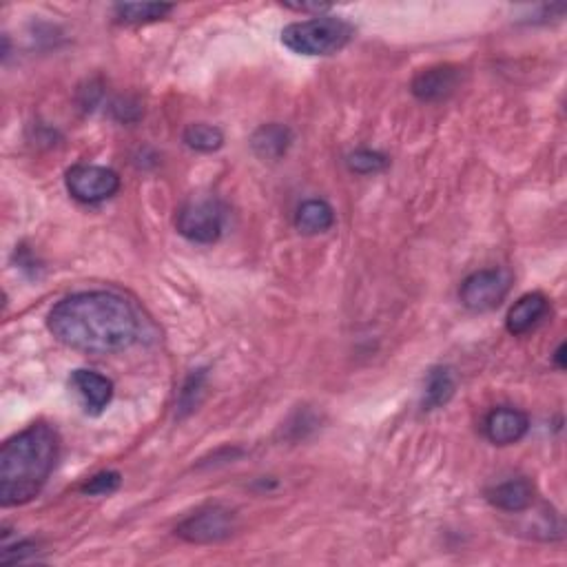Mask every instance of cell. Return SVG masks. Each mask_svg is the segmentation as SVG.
<instances>
[{"label":"cell","mask_w":567,"mask_h":567,"mask_svg":"<svg viewBox=\"0 0 567 567\" xmlns=\"http://www.w3.org/2000/svg\"><path fill=\"white\" fill-rule=\"evenodd\" d=\"M171 5L167 3H120L113 7L118 20L129 25H144V23H156L171 12Z\"/></svg>","instance_id":"obj_16"},{"label":"cell","mask_w":567,"mask_h":567,"mask_svg":"<svg viewBox=\"0 0 567 567\" xmlns=\"http://www.w3.org/2000/svg\"><path fill=\"white\" fill-rule=\"evenodd\" d=\"M563 353H565V346L561 344V346H559V350H556V355H554V359H556V364H559V368H565V362H563Z\"/></svg>","instance_id":"obj_23"},{"label":"cell","mask_w":567,"mask_h":567,"mask_svg":"<svg viewBox=\"0 0 567 567\" xmlns=\"http://www.w3.org/2000/svg\"><path fill=\"white\" fill-rule=\"evenodd\" d=\"M202 381H204V370H198V373H193L187 379V384H184L182 393H180V408H182V412H191L195 408V404H198V399H195V395H198L200 390H202Z\"/></svg>","instance_id":"obj_20"},{"label":"cell","mask_w":567,"mask_h":567,"mask_svg":"<svg viewBox=\"0 0 567 567\" xmlns=\"http://www.w3.org/2000/svg\"><path fill=\"white\" fill-rule=\"evenodd\" d=\"M253 151L257 156L264 158V160H277L282 158L288 144H291V131H288L284 125H266L253 136Z\"/></svg>","instance_id":"obj_15"},{"label":"cell","mask_w":567,"mask_h":567,"mask_svg":"<svg viewBox=\"0 0 567 567\" xmlns=\"http://www.w3.org/2000/svg\"><path fill=\"white\" fill-rule=\"evenodd\" d=\"M122 477L118 472H100L96 477H91L85 486H82V492L89 494V497H107V494L116 492L120 488Z\"/></svg>","instance_id":"obj_19"},{"label":"cell","mask_w":567,"mask_h":567,"mask_svg":"<svg viewBox=\"0 0 567 567\" xmlns=\"http://www.w3.org/2000/svg\"><path fill=\"white\" fill-rule=\"evenodd\" d=\"M51 335L82 353L109 355L138 342L136 311L120 295L107 291L76 293L58 302L47 317Z\"/></svg>","instance_id":"obj_1"},{"label":"cell","mask_w":567,"mask_h":567,"mask_svg":"<svg viewBox=\"0 0 567 567\" xmlns=\"http://www.w3.org/2000/svg\"><path fill=\"white\" fill-rule=\"evenodd\" d=\"M488 501L503 512H523L534 503V483L525 477L503 481L486 492Z\"/></svg>","instance_id":"obj_11"},{"label":"cell","mask_w":567,"mask_h":567,"mask_svg":"<svg viewBox=\"0 0 567 567\" xmlns=\"http://www.w3.org/2000/svg\"><path fill=\"white\" fill-rule=\"evenodd\" d=\"M71 386L78 393V397L85 404L87 412L91 415H100L102 410L109 406V401L113 397V381L107 379L105 375L96 373V370L80 368L71 373Z\"/></svg>","instance_id":"obj_10"},{"label":"cell","mask_w":567,"mask_h":567,"mask_svg":"<svg viewBox=\"0 0 567 567\" xmlns=\"http://www.w3.org/2000/svg\"><path fill=\"white\" fill-rule=\"evenodd\" d=\"M60 441L47 424L18 432L0 450V505L14 508L36 499L58 461Z\"/></svg>","instance_id":"obj_2"},{"label":"cell","mask_w":567,"mask_h":567,"mask_svg":"<svg viewBox=\"0 0 567 567\" xmlns=\"http://www.w3.org/2000/svg\"><path fill=\"white\" fill-rule=\"evenodd\" d=\"M348 167L353 169L355 173H377L381 169L388 167V158L381 156L377 151H370V149H359L355 153H350L348 156Z\"/></svg>","instance_id":"obj_18"},{"label":"cell","mask_w":567,"mask_h":567,"mask_svg":"<svg viewBox=\"0 0 567 567\" xmlns=\"http://www.w3.org/2000/svg\"><path fill=\"white\" fill-rule=\"evenodd\" d=\"M461 69L452 65H439L419 71L412 80V94L424 102H435L448 98L459 87Z\"/></svg>","instance_id":"obj_8"},{"label":"cell","mask_w":567,"mask_h":567,"mask_svg":"<svg viewBox=\"0 0 567 567\" xmlns=\"http://www.w3.org/2000/svg\"><path fill=\"white\" fill-rule=\"evenodd\" d=\"M224 213L218 200L193 198L180 206L175 229L182 237L195 244H213L222 235Z\"/></svg>","instance_id":"obj_4"},{"label":"cell","mask_w":567,"mask_h":567,"mask_svg":"<svg viewBox=\"0 0 567 567\" xmlns=\"http://www.w3.org/2000/svg\"><path fill=\"white\" fill-rule=\"evenodd\" d=\"M457 390V375L450 366H435L426 379L424 410H437L446 406Z\"/></svg>","instance_id":"obj_13"},{"label":"cell","mask_w":567,"mask_h":567,"mask_svg":"<svg viewBox=\"0 0 567 567\" xmlns=\"http://www.w3.org/2000/svg\"><path fill=\"white\" fill-rule=\"evenodd\" d=\"M286 7L295 9V12H317V16L331 9V5H322V3H302V5H286Z\"/></svg>","instance_id":"obj_22"},{"label":"cell","mask_w":567,"mask_h":567,"mask_svg":"<svg viewBox=\"0 0 567 567\" xmlns=\"http://www.w3.org/2000/svg\"><path fill=\"white\" fill-rule=\"evenodd\" d=\"M353 38V27L333 16H315L302 23L288 25L282 32V43L300 56H333Z\"/></svg>","instance_id":"obj_3"},{"label":"cell","mask_w":567,"mask_h":567,"mask_svg":"<svg viewBox=\"0 0 567 567\" xmlns=\"http://www.w3.org/2000/svg\"><path fill=\"white\" fill-rule=\"evenodd\" d=\"M67 191L82 204L105 202L120 189V175L98 164H76L67 171Z\"/></svg>","instance_id":"obj_6"},{"label":"cell","mask_w":567,"mask_h":567,"mask_svg":"<svg viewBox=\"0 0 567 567\" xmlns=\"http://www.w3.org/2000/svg\"><path fill=\"white\" fill-rule=\"evenodd\" d=\"M235 528V517L229 508L222 505H206V508L191 514L189 519H184L178 525V536L189 543H218L224 541L226 536H231Z\"/></svg>","instance_id":"obj_7"},{"label":"cell","mask_w":567,"mask_h":567,"mask_svg":"<svg viewBox=\"0 0 567 567\" xmlns=\"http://www.w3.org/2000/svg\"><path fill=\"white\" fill-rule=\"evenodd\" d=\"M530 428V419L525 412L501 406L494 408L488 419H486V435L494 443V446H510L525 437V432Z\"/></svg>","instance_id":"obj_9"},{"label":"cell","mask_w":567,"mask_h":567,"mask_svg":"<svg viewBox=\"0 0 567 567\" xmlns=\"http://www.w3.org/2000/svg\"><path fill=\"white\" fill-rule=\"evenodd\" d=\"M295 224L304 235L324 233L335 224V211L333 206L324 200H306L300 209H297Z\"/></svg>","instance_id":"obj_14"},{"label":"cell","mask_w":567,"mask_h":567,"mask_svg":"<svg viewBox=\"0 0 567 567\" xmlns=\"http://www.w3.org/2000/svg\"><path fill=\"white\" fill-rule=\"evenodd\" d=\"M184 142H187V147L193 151L213 153L224 144V136L218 127L202 125V122H198V125H189L184 129Z\"/></svg>","instance_id":"obj_17"},{"label":"cell","mask_w":567,"mask_h":567,"mask_svg":"<svg viewBox=\"0 0 567 567\" xmlns=\"http://www.w3.org/2000/svg\"><path fill=\"white\" fill-rule=\"evenodd\" d=\"M512 277L503 268H486L468 275L461 284V304L474 313H486L497 308L510 291Z\"/></svg>","instance_id":"obj_5"},{"label":"cell","mask_w":567,"mask_h":567,"mask_svg":"<svg viewBox=\"0 0 567 567\" xmlns=\"http://www.w3.org/2000/svg\"><path fill=\"white\" fill-rule=\"evenodd\" d=\"M550 302L543 293H528L523 295L521 300L514 304L508 311V319H505V326L512 335H523L532 331V328L541 322L548 313Z\"/></svg>","instance_id":"obj_12"},{"label":"cell","mask_w":567,"mask_h":567,"mask_svg":"<svg viewBox=\"0 0 567 567\" xmlns=\"http://www.w3.org/2000/svg\"><path fill=\"white\" fill-rule=\"evenodd\" d=\"M36 552L38 550H36L34 543L20 541L18 545H5L0 561H3V563H23V561L29 559V556H34Z\"/></svg>","instance_id":"obj_21"}]
</instances>
